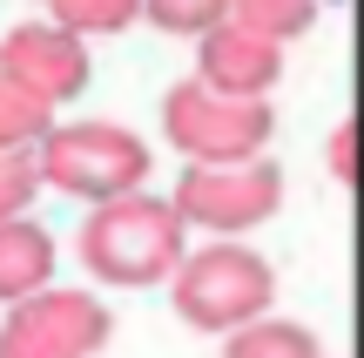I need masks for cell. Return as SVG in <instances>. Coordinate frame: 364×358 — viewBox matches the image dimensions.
Returning <instances> with one entry per match:
<instances>
[{
    "label": "cell",
    "instance_id": "obj_4",
    "mask_svg": "<svg viewBox=\"0 0 364 358\" xmlns=\"http://www.w3.org/2000/svg\"><path fill=\"white\" fill-rule=\"evenodd\" d=\"M270 135H277L270 102L216 95L196 75L162 95V142L182 162H203V169H216V162H257V156H270Z\"/></svg>",
    "mask_w": 364,
    "mask_h": 358
},
{
    "label": "cell",
    "instance_id": "obj_5",
    "mask_svg": "<svg viewBox=\"0 0 364 358\" xmlns=\"http://www.w3.org/2000/svg\"><path fill=\"white\" fill-rule=\"evenodd\" d=\"M169 203L182 210V223L203 230V237H243V230L270 223V216L284 210V169H277L270 156H257V162H216V169L182 162Z\"/></svg>",
    "mask_w": 364,
    "mask_h": 358
},
{
    "label": "cell",
    "instance_id": "obj_7",
    "mask_svg": "<svg viewBox=\"0 0 364 358\" xmlns=\"http://www.w3.org/2000/svg\"><path fill=\"white\" fill-rule=\"evenodd\" d=\"M196 81L216 95H236V102H270V88L284 81V48L223 21L216 34L196 41Z\"/></svg>",
    "mask_w": 364,
    "mask_h": 358
},
{
    "label": "cell",
    "instance_id": "obj_14",
    "mask_svg": "<svg viewBox=\"0 0 364 358\" xmlns=\"http://www.w3.org/2000/svg\"><path fill=\"white\" fill-rule=\"evenodd\" d=\"M230 14H236V0H142V21L162 27V34H182V41L216 34Z\"/></svg>",
    "mask_w": 364,
    "mask_h": 358
},
{
    "label": "cell",
    "instance_id": "obj_11",
    "mask_svg": "<svg viewBox=\"0 0 364 358\" xmlns=\"http://www.w3.org/2000/svg\"><path fill=\"white\" fill-rule=\"evenodd\" d=\"M54 129H61L54 108L41 102V95H27L21 81L0 75V149H41Z\"/></svg>",
    "mask_w": 364,
    "mask_h": 358
},
{
    "label": "cell",
    "instance_id": "obj_15",
    "mask_svg": "<svg viewBox=\"0 0 364 358\" xmlns=\"http://www.w3.org/2000/svg\"><path fill=\"white\" fill-rule=\"evenodd\" d=\"M0 358H81V352L68 345L54 325H41L27 305H14L7 318H0Z\"/></svg>",
    "mask_w": 364,
    "mask_h": 358
},
{
    "label": "cell",
    "instance_id": "obj_10",
    "mask_svg": "<svg viewBox=\"0 0 364 358\" xmlns=\"http://www.w3.org/2000/svg\"><path fill=\"white\" fill-rule=\"evenodd\" d=\"M223 358H324V345L297 318H257L236 338H223Z\"/></svg>",
    "mask_w": 364,
    "mask_h": 358
},
{
    "label": "cell",
    "instance_id": "obj_17",
    "mask_svg": "<svg viewBox=\"0 0 364 358\" xmlns=\"http://www.w3.org/2000/svg\"><path fill=\"white\" fill-rule=\"evenodd\" d=\"M331 169H338V183L358 176V122H338L331 129Z\"/></svg>",
    "mask_w": 364,
    "mask_h": 358
},
{
    "label": "cell",
    "instance_id": "obj_16",
    "mask_svg": "<svg viewBox=\"0 0 364 358\" xmlns=\"http://www.w3.org/2000/svg\"><path fill=\"white\" fill-rule=\"evenodd\" d=\"M41 149H0V223H21L41 196Z\"/></svg>",
    "mask_w": 364,
    "mask_h": 358
},
{
    "label": "cell",
    "instance_id": "obj_1",
    "mask_svg": "<svg viewBox=\"0 0 364 358\" xmlns=\"http://www.w3.org/2000/svg\"><path fill=\"white\" fill-rule=\"evenodd\" d=\"M189 237L182 210L156 189L122 203H95L75 230V257L95 284L108 291H149V284H176V270L189 264Z\"/></svg>",
    "mask_w": 364,
    "mask_h": 358
},
{
    "label": "cell",
    "instance_id": "obj_8",
    "mask_svg": "<svg viewBox=\"0 0 364 358\" xmlns=\"http://www.w3.org/2000/svg\"><path fill=\"white\" fill-rule=\"evenodd\" d=\"M54 237L34 223V216H21V223H0V305H27V298L54 291Z\"/></svg>",
    "mask_w": 364,
    "mask_h": 358
},
{
    "label": "cell",
    "instance_id": "obj_6",
    "mask_svg": "<svg viewBox=\"0 0 364 358\" xmlns=\"http://www.w3.org/2000/svg\"><path fill=\"white\" fill-rule=\"evenodd\" d=\"M0 75L41 95L48 108H68L88 88V41L61 21H21L0 34Z\"/></svg>",
    "mask_w": 364,
    "mask_h": 358
},
{
    "label": "cell",
    "instance_id": "obj_3",
    "mask_svg": "<svg viewBox=\"0 0 364 358\" xmlns=\"http://www.w3.org/2000/svg\"><path fill=\"white\" fill-rule=\"evenodd\" d=\"M41 176H48V189H61V196L95 210V203L142 196L149 176H156V156H149V142L129 122L88 115V122H61L41 142Z\"/></svg>",
    "mask_w": 364,
    "mask_h": 358
},
{
    "label": "cell",
    "instance_id": "obj_13",
    "mask_svg": "<svg viewBox=\"0 0 364 358\" xmlns=\"http://www.w3.org/2000/svg\"><path fill=\"white\" fill-rule=\"evenodd\" d=\"M41 7H48V21L75 27L81 41H95V34H122V27L142 21V0H41Z\"/></svg>",
    "mask_w": 364,
    "mask_h": 358
},
{
    "label": "cell",
    "instance_id": "obj_12",
    "mask_svg": "<svg viewBox=\"0 0 364 358\" xmlns=\"http://www.w3.org/2000/svg\"><path fill=\"white\" fill-rule=\"evenodd\" d=\"M230 21L263 34V41H277V48H290V41H304L317 27V0H236Z\"/></svg>",
    "mask_w": 364,
    "mask_h": 358
},
{
    "label": "cell",
    "instance_id": "obj_9",
    "mask_svg": "<svg viewBox=\"0 0 364 358\" xmlns=\"http://www.w3.org/2000/svg\"><path fill=\"white\" fill-rule=\"evenodd\" d=\"M27 311H34L41 325H54V332H61L81 358H102L108 338H115V311H108L95 291H61V284H54V291L27 298Z\"/></svg>",
    "mask_w": 364,
    "mask_h": 358
},
{
    "label": "cell",
    "instance_id": "obj_2",
    "mask_svg": "<svg viewBox=\"0 0 364 358\" xmlns=\"http://www.w3.org/2000/svg\"><path fill=\"white\" fill-rule=\"evenodd\" d=\"M270 298H277V270L263 251L236 237H216L203 251H189V264L176 270L169 284V305L189 332H209V338H236L243 325L270 318Z\"/></svg>",
    "mask_w": 364,
    "mask_h": 358
}]
</instances>
